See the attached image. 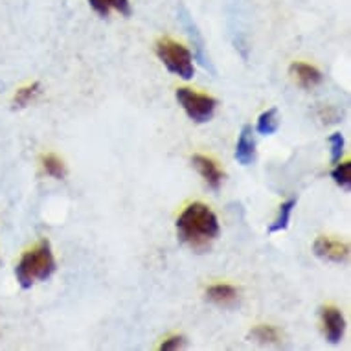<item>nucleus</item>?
Here are the masks:
<instances>
[{"label": "nucleus", "mask_w": 351, "mask_h": 351, "mask_svg": "<svg viewBox=\"0 0 351 351\" xmlns=\"http://www.w3.org/2000/svg\"><path fill=\"white\" fill-rule=\"evenodd\" d=\"M296 208V199H289L280 206V212H278L276 221L269 226V234H276V232L285 230L291 223V215H293V210Z\"/></svg>", "instance_id": "obj_12"}, {"label": "nucleus", "mask_w": 351, "mask_h": 351, "mask_svg": "<svg viewBox=\"0 0 351 351\" xmlns=\"http://www.w3.org/2000/svg\"><path fill=\"white\" fill-rule=\"evenodd\" d=\"M322 328L326 339L331 344H339L342 337H344L346 320L342 317L340 309L333 307V305H326L322 309Z\"/></svg>", "instance_id": "obj_6"}, {"label": "nucleus", "mask_w": 351, "mask_h": 351, "mask_svg": "<svg viewBox=\"0 0 351 351\" xmlns=\"http://www.w3.org/2000/svg\"><path fill=\"white\" fill-rule=\"evenodd\" d=\"M40 164H43V169L47 175L53 177V179H64L66 177V166H64V162L59 158L58 155H53V153H48L40 158Z\"/></svg>", "instance_id": "obj_14"}, {"label": "nucleus", "mask_w": 351, "mask_h": 351, "mask_svg": "<svg viewBox=\"0 0 351 351\" xmlns=\"http://www.w3.org/2000/svg\"><path fill=\"white\" fill-rule=\"evenodd\" d=\"M156 56L166 69L171 74H177L182 80H191L195 75V66H193V56L184 45L169 37H162L156 43Z\"/></svg>", "instance_id": "obj_3"}, {"label": "nucleus", "mask_w": 351, "mask_h": 351, "mask_svg": "<svg viewBox=\"0 0 351 351\" xmlns=\"http://www.w3.org/2000/svg\"><path fill=\"white\" fill-rule=\"evenodd\" d=\"M107 6L110 10H116L120 15H125V17L131 15V2L129 0H107Z\"/></svg>", "instance_id": "obj_19"}, {"label": "nucleus", "mask_w": 351, "mask_h": 351, "mask_svg": "<svg viewBox=\"0 0 351 351\" xmlns=\"http://www.w3.org/2000/svg\"><path fill=\"white\" fill-rule=\"evenodd\" d=\"M40 93V83H32L28 86H23V88H19L17 94H15V98H13V104L17 109H23L26 105H29L34 101Z\"/></svg>", "instance_id": "obj_15"}, {"label": "nucleus", "mask_w": 351, "mask_h": 351, "mask_svg": "<svg viewBox=\"0 0 351 351\" xmlns=\"http://www.w3.org/2000/svg\"><path fill=\"white\" fill-rule=\"evenodd\" d=\"M236 160L241 166H250L256 160V140H254L252 127L245 125L241 129L239 140L236 145Z\"/></svg>", "instance_id": "obj_9"}, {"label": "nucleus", "mask_w": 351, "mask_h": 351, "mask_svg": "<svg viewBox=\"0 0 351 351\" xmlns=\"http://www.w3.org/2000/svg\"><path fill=\"white\" fill-rule=\"evenodd\" d=\"M88 4L94 12L98 13L99 17H109L110 8L107 6V0H88Z\"/></svg>", "instance_id": "obj_20"}, {"label": "nucleus", "mask_w": 351, "mask_h": 351, "mask_svg": "<svg viewBox=\"0 0 351 351\" xmlns=\"http://www.w3.org/2000/svg\"><path fill=\"white\" fill-rule=\"evenodd\" d=\"M313 252L317 254L318 258L326 259V261L342 263L350 256V247H348V243L333 239V237L320 236L313 245Z\"/></svg>", "instance_id": "obj_5"}, {"label": "nucleus", "mask_w": 351, "mask_h": 351, "mask_svg": "<svg viewBox=\"0 0 351 351\" xmlns=\"http://www.w3.org/2000/svg\"><path fill=\"white\" fill-rule=\"evenodd\" d=\"M191 164H193V167L199 171L202 179L206 180V184L212 190H219L221 188L223 180H225V173L219 169V166L212 158H208L204 155H195L191 158Z\"/></svg>", "instance_id": "obj_8"}, {"label": "nucleus", "mask_w": 351, "mask_h": 351, "mask_svg": "<svg viewBox=\"0 0 351 351\" xmlns=\"http://www.w3.org/2000/svg\"><path fill=\"white\" fill-rule=\"evenodd\" d=\"M320 116H322V118H329L328 121H339L340 120V116H339V112H337V110L335 109H322L320 110Z\"/></svg>", "instance_id": "obj_21"}, {"label": "nucleus", "mask_w": 351, "mask_h": 351, "mask_svg": "<svg viewBox=\"0 0 351 351\" xmlns=\"http://www.w3.org/2000/svg\"><path fill=\"white\" fill-rule=\"evenodd\" d=\"M186 344V339L182 335H173L169 339H166L164 342L160 344V350L162 351H169V350H179L182 346Z\"/></svg>", "instance_id": "obj_18"}, {"label": "nucleus", "mask_w": 351, "mask_h": 351, "mask_svg": "<svg viewBox=\"0 0 351 351\" xmlns=\"http://www.w3.org/2000/svg\"><path fill=\"white\" fill-rule=\"evenodd\" d=\"M331 177L340 188H351V162L346 160V162H340L339 166L335 167L333 171H331Z\"/></svg>", "instance_id": "obj_16"}, {"label": "nucleus", "mask_w": 351, "mask_h": 351, "mask_svg": "<svg viewBox=\"0 0 351 351\" xmlns=\"http://www.w3.org/2000/svg\"><path fill=\"white\" fill-rule=\"evenodd\" d=\"M329 144H331V162L337 164L340 160V156H342V151H344V138H342V134H331L329 136Z\"/></svg>", "instance_id": "obj_17"}, {"label": "nucleus", "mask_w": 351, "mask_h": 351, "mask_svg": "<svg viewBox=\"0 0 351 351\" xmlns=\"http://www.w3.org/2000/svg\"><path fill=\"white\" fill-rule=\"evenodd\" d=\"M177 99L182 105V109L190 120L195 123H206L213 118V112L217 109V99L191 90V88H177Z\"/></svg>", "instance_id": "obj_4"}, {"label": "nucleus", "mask_w": 351, "mask_h": 351, "mask_svg": "<svg viewBox=\"0 0 351 351\" xmlns=\"http://www.w3.org/2000/svg\"><path fill=\"white\" fill-rule=\"evenodd\" d=\"M206 298L217 307H234L239 302V291L228 283H217L208 289Z\"/></svg>", "instance_id": "obj_10"}, {"label": "nucleus", "mask_w": 351, "mask_h": 351, "mask_svg": "<svg viewBox=\"0 0 351 351\" xmlns=\"http://www.w3.org/2000/svg\"><path fill=\"white\" fill-rule=\"evenodd\" d=\"M289 74L293 77V81L298 86L305 88V90H311L315 86H318L322 83V72L311 64L302 63V61H296L289 66Z\"/></svg>", "instance_id": "obj_7"}, {"label": "nucleus", "mask_w": 351, "mask_h": 351, "mask_svg": "<svg viewBox=\"0 0 351 351\" xmlns=\"http://www.w3.org/2000/svg\"><path fill=\"white\" fill-rule=\"evenodd\" d=\"M58 269L56 258H53L52 245L48 239H43L23 254L15 269L19 285L23 289H32L35 283L47 282Z\"/></svg>", "instance_id": "obj_2"}, {"label": "nucleus", "mask_w": 351, "mask_h": 351, "mask_svg": "<svg viewBox=\"0 0 351 351\" xmlns=\"http://www.w3.org/2000/svg\"><path fill=\"white\" fill-rule=\"evenodd\" d=\"M250 339H254L258 344H278L282 340V333L280 329L274 328V326H267V324H261V326H256V328L250 331Z\"/></svg>", "instance_id": "obj_11"}, {"label": "nucleus", "mask_w": 351, "mask_h": 351, "mask_svg": "<svg viewBox=\"0 0 351 351\" xmlns=\"http://www.w3.org/2000/svg\"><path fill=\"white\" fill-rule=\"evenodd\" d=\"M177 232L180 241L191 250L204 252L219 237L221 226L212 208L204 202H193L177 219Z\"/></svg>", "instance_id": "obj_1"}, {"label": "nucleus", "mask_w": 351, "mask_h": 351, "mask_svg": "<svg viewBox=\"0 0 351 351\" xmlns=\"http://www.w3.org/2000/svg\"><path fill=\"white\" fill-rule=\"evenodd\" d=\"M256 129H258L259 134H267V136L276 133L278 129H280V114H278V109H269L259 116Z\"/></svg>", "instance_id": "obj_13"}]
</instances>
